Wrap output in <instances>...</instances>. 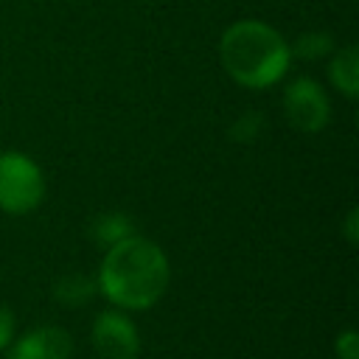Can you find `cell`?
Segmentation results:
<instances>
[{
	"instance_id": "obj_1",
	"label": "cell",
	"mask_w": 359,
	"mask_h": 359,
	"mask_svg": "<svg viewBox=\"0 0 359 359\" xmlns=\"http://www.w3.org/2000/svg\"><path fill=\"white\" fill-rule=\"evenodd\" d=\"M98 286L121 309H149L168 286V261L154 241L126 236L107 250Z\"/></svg>"
},
{
	"instance_id": "obj_2",
	"label": "cell",
	"mask_w": 359,
	"mask_h": 359,
	"mask_svg": "<svg viewBox=\"0 0 359 359\" xmlns=\"http://www.w3.org/2000/svg\"><path fill=\"white\" fill-rule=\"evenodd\" d=\"M219 53L224 70L250 90L275 84L289 67V45L275 28L258 20L233 22L222 36Z\"/></svg>"
},
{
	"instance_id": "obj_3",
	"label": "cell",
	"mask_w": 359,
	"mask_h": 359,
	"mask_svg": "<svg viewBox=\"0 0 359 359\" xmlns=\"http://www.w3.org/2000/svg\"><path fill=\"white\" fill-rule=\"evenodd\" d=\"M45 180L39 165L20 154L6 151L0 154V208L8 213H28L42 202Z\"/></svg>"
},
{
	"instance_id": "obj_4",
	"label": "cell",
	"mask_w": 359,
	"mask_h": 359,
	"mask_svg": "<svg viewBox=\"0 0 359 359\" xmlns=\"http://www.w3.org/2000/svg\"><path fill=\"white\" fill-rule=\"evenodd\" d=\"M283 112L300 132H320L328 121V98L311 79H294L283 93Z\"/></svg>"
},
{
	"instance_id": "obj_5",
	"label": "cell",
	"mask_w": 359,
	"mask_h": 359,
	"mask_svg": "<svg viewBox=\"0 0 359 359\" xmlns=\"http://www.w3.org/2000/svg\"><path fill=\"white\" fill-rule=\"evenodd\" d=\"M93 345L101 353V359H137L140 353V337L129 317L118 311L98 314L93 325Z\"/></svg>"
},
{
	"instance_id": "obj_6",
	"label": "cell",
	"mask_w": 359,
	"mask_h": 359,
	"mask_svg": "<svg viewBox=\"0 0 359 359\" xmlns=\"http://www.w3.org/2000/svg\"><path fill=\"white\" fill-rule=\"evenodd\" d=\"M73 339L65 328L42 325L20 337L8 348V359H70Z\"/></svg>"
},
{
	"instance_id": "obj_7",
	"label": "cell",
	"mask_w": 359,
	"mask_h": 359,
	"mask_svg": "<svg viewBox=\"0 0 359 359\" xmlns=\"http://www.w3.org/2000/svg\"><path fill=\"white\" fill-rule=\"evenodd\" d=\"M331 81L348 98H356V93H359V53H356L353 45L339 50L337 59L331 62Z\"/></svg>"
},
{
	"instance_id": "obj_8",
	"label": "cell",
	"mask_w": 359,
	"mask_h": 359,
	"mask_svg": "<svg viewBox=\"0 0 359 359\" xmlns=\"http://www.w3.org/2000/svg\"><path fill=\"white\" fill-rule=\"evenodd\" d=\"M93 294V283H87V278H65L56 289V297L65 306H79Z\"/></svg>"
},
{
	"instance_id": "obj_9",
	"label": "cell",
	"mask_w": 359,
	"mask_h": 359,
	"mask_svg": "<svg viewBox=\"0 0 359 359\" xmlns=\"http://www.w3.org/2000/svg\"><path fill=\"white\" fill-rule=\"evenodd\" d=\"M359 337L356 331H345L339 339H337V356L339 359H359Z\"/></svg>"
},
{
	"instance_id": "obj_10",
	"label": "cell",
	"mask_w": 359,
	"mask_h": 359,
	"mask_svg": "<svg viewBox=\"0 0 359 359\" xmlns=\"http://www.w3.org/2000/svg\"><path fill=\"white\" fill-rule=\"evenodd\" d=\"M11 337H14V314L6 306H0V351L8 348Z\"/></svg>"
}]
</instances>
